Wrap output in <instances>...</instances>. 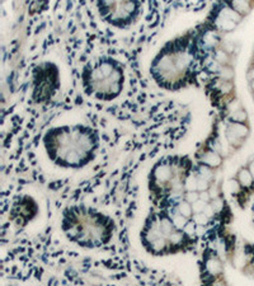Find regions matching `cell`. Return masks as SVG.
<instances>
[{"label":"cell","instance_id":"cell-11","mask_svg":"<svg viewBox=\"0 0 254 286\" xmlns=\"http://www.w3.org/2000/svg\"><path fill=\"white\" fill-rule=\"evenodd\" d=\"M204 263H205V271L209 274V276L219 275L222 272V263L219 259V257L216 256V254L215 256L211 254V256L206 257Z\"/></svg>","mask_w":254,"mask_h":286},{"label":"cell","instance_id":"cell-4","mask_svg":"<svg viewBox=\"0 0 254 286\" xmlns=\"http://www.w3.org/2000/svg\"><path fill=\"white\" fill-rule=\"evenodd\" d=\"M195 69V50L187 37L171 41L160 50L151 64V75L162 88L175 90L191 83Z\"/></svg>","mask_w":254,"mask_h":286},{"label":"cell","instance_id":"cell-1","mask_svg":"<svg viewBox=\"0 0 254 286\" xmlns=\"http://www.w3.org/2000/svg\"><path fill=\"white\" fill-rule=\"evenodd\" d=\"M47 158L62 169H82L95 159L101 146L99 134L83 123L55 126L43 136Z\"/></svg>","mask_w":254,"mask_h":286},{"label":"cell","instance_id":"cell-5","mask_svg":"<svg viewBox=\"0 0 254 286\" xmlns=\"http://www.w3.org/2000/svg\"><path fill=\"white\" fill-rule=\"evenodd\" d=\"M192 169L193 163L187 155H169L154 164L148 177V188L155 206L163 207L178 200Z\"/></svg>","mask_w":254,"mask_h":286},{"label":"cell","instance_id":"cell-8","mask_svg":"<svg viewBox=\"0 0 254 286\" xmlns=\"http://www.w3.org/2000/svg\"><path fill=\"white\" fill-rule=\"evenodd\" d=\"M98 14L104 23L115 28L132 26L141 14V0H95Z\"/></svg>","mask_w":254,"mask_h":286},{"label":"cell","instance_id":"cell-10","mask_svg":"<svg viewBox=\"0 0 254 286\" xmlns=\"http://www.w3.org/2000/svg\"><path fill=\"white\" fill-rule=\"evenodd\" d=\"M37 212H39V205L35 199L31 196H22L13 205L9 219L18 227H26L27 224L37 216Z\"/></svg>","mask_w":254,"mask_h":286},{"label":"cell","instance_id":"cell-2","mask_svg":"<svg viewBox=\"0 0 254 286\" xmlns=\"http://www.w3.org/2000/svg\"><path fill=\"white\" fill-rule=\"evenodd\" d=\"M61 230L70 243L85 249H98L112 241L115 220L88 205H73L61 215Z\"/></svg>","mask_w":254,"mask_h":286},{"label":"cell","instance_id":"cell-7","mask_svg":"<svg viewBox=\"0 0 254 286\" xmlns=\"http://www.w3.org/2000/svg\"><path fill=\"white\" fill-rule=\"evenodd\" d=\"M238 203L248 212L252 236L243 245V271L254 277V158L238 172Z\"/></svg>","mask_w":254,"mask_h":286},{"label":"cell","instance_id":"cell-9","mask_svg":"<svg viewBox=\"0 0 254 286\" xmlns=\"http://www.w3.org/2000/svg\"><path fill=\"white\" fill-rule=\"evenodd\" d=\"M60 89V70L56 64L46 61L37 65L32 77V99L36 103H48Z\"/></svg>","mask_w":254,"mask_h":286},{"label":"cell","instance_id":"cell-3","mask_svg":"<svg viewBox=\"0 0 254 286\" xmlns=\"http://www.w3.org/2000/svg\"><path fill=\"white\" fill-rule=\"evenodd\" d=\"M144 249L154 257L174 256L195 248L196 241L183 228L178 227L170 215L164 211H151L140 232Z\"/></svg>","mask_w":254,"mask_h":286},{"label":"cell","instance_id":"cell-6","mask_svg":"<svg viewBox=\"0 0 254 286\" xmlns=\"http://www.w3.org/2000/svg\"><path fill=\"white\" fill-rule=\"evenodd\" d=\"M82 82L85 93L92 98L102 102L115 101L124 90V68L112 57H99L84 68Z\"/></svg>","mask_w":254,"mask_h":286}]
</instances>
